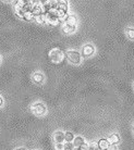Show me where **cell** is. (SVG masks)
Returning <instances> with one entry per match:
<instances>
[{
  "mask_svg": "<svg viewBox=\"0 0 134 150\" xmlns=\"http://www.w3.org/2000/svg\"><path fill=\"white\" fill-rule=\"evenodd\" d=\"M64 54L67 57L68 61L73 65H80L82 62V54L78 50H68Z\"/></svg>",
  "mask_w": 134,
  "mask_h": 150,
  "instance_id": "6da1fadb",
  "label": "cell"
},
{
  "mask_svg": "<svg viewBox=\"0 0 134 150\" xmlns=\"http://www.w3.org/2000/svg\"><path fill=\"white\" fill-rule=\"evenodd\" d=\"M48 56L51 62H53V63H60V62L64 59V56H66V54H64L63 51L60 48L55 47V48H51L49 50Z\"/></svg>",
  "mask_w": 134,
  "mask_h": 150,
  "instance_id": "7a4b0ae2",
  "label": "cell"
},
{
  "mask_svg": "<svg viewBox=\"0 0 134 150\" xmlns=\"http://www.w3.org/2000/svg\"><path fill=\"white\" fill-rule=\"evenodd\" d=\"M31 110L35 115L37 116H44L47 113V107L41 101L34 102L33 105H31Z\"/></svg>",
  "mask_w": 134,
  "mask_h": 150,
  "instance_id": "3957f363",
  "label": "cell"
},
{
  "mask_svg": "<svg viewBox=\"0 0 134 150\" xmlns=\"http://www.w3.org/2000/svg\"><path fill=\"white\" fill-rule=\"evenodd\" d=\"M58 18L60 20H63L68 14H69V2L68 1H58Z\"/></svg>",
  "mask_w": 134,
  "mask_h": 150,
  "instance_id": "277c9868",
  "label": "cell"
},
{
  "mask_svg": "<svg viewBox=\"0 0 134 150\" xmlns=\"http://www.w3.org/2000/svg\"><path fill=\"white\" fill-rule=\"evenodd\" d=\"M80 52L82 54V58H91L96 52V47L93 44H85L82 46Z\"/></svg>",
  "mask_w": 134,
  "mask_h": 150,
  "instance_id": "5b68a950",
  "label": "cell"
},
{
  "mask_svg": "<svg viewBox=\"0 0 134 150\" xmlns=\"http://www.w3.org/2000/svg\"><path fill=\"white\" fill-rule=\"evenodd\" d=\"M60 23H61V20L56 16V15H51V14H46V24L49 25L51 27H56L59 26Z\"/></svg>",
  "mask_w": 134,
  "mask_h": 150,
  "instance_id": "8992f818",
  "label": "cell"
},
{
  "mask_svg": "<svg viewBox=\"0 0 134 150\" xmlns=\"http://www.w3.org/2000/svg\"><path fill=\"white\" fill-rule=\"evenodd\" d=\"M32 82L36 85H41L45 82V75L41 72H35L32 74Z\"/></svg>",
  "mask_w": 134,
  "mask_h": 150,
  "instance_id": "52a82bcc",
  "label": "cell"
},
{
  "mask_svg": "<svg viewBox=\"0 0 134 150\" xmlns=\"http://www.w3.org/2000/svg\"><path fill=\"white\" fill-rule=\"evenodd\" d=\"M52 139L55 144H64V132L60 129L56 131L52 135Z\"/></svg>",
  "mask_w": 134,
  "mask_h": 150,
  "instance_id": "ba28073f",
  "label": "cell"
},
{
  "mask_svg": "<svg viewBox=\"0 0 134 150\" xmlns=\"http://www.w3.org/2000/svg\"><path fill=\"white\" fill-rule=\"evenodd\" d=\"M78 22V19L75 14H68L63 19V24L72 25V26H76Z\"/></svg>",
  "mask_w": 134,
  "mask_h": 150,
  "instance_id": "9c48e42d",
  "label": "cell"
},
{
  "mask_svg": "<svg viewBox=\"0 0 134 150\" xmlns=\"http://www.w3.org/2000/svg\"><path fill=\"white\" fill-rule=\"evenodd\" d=\"M31 11H32V13H33L34 18H36V16H38V15L45 14L44 10H43V7H41V4H37V2L34 4Z\"/></svg>",
  "mask_w": 134,
  "mask_h": 150,
  "instance_id": "30bf717a",
  "label": "cell"
},
{
  "mask_svg": "<svg viewBox=\"0 0 134 150\" xmlns=\"http://www.w3.org/2000/svg\"><path fill=\"white\" fill-rule=\"evenodd\" d=\"M62 33L66 35H72L76 32V26H72V25H68V24H63L61 27Z\"/></svg>",
  "mask_w": 134,
  "mask_h": 150,
  "instance_id": "8fae6325",
  "label": "cell"
},
{
  "mask_svg": "<svg viewBox=\"0 0 134 150\" xmlns=\"http://www.w3.org/2000/svg\"><path fill=\"white\" fill-rule=\"evenodd\" d=\"M97 146H98V149L99 150H107L110 146V143L108 142L107 138H101L98 139L97 142Z\"/></svg>",
  "mask_w": 134,
  "mask_h": 150,
  "instance_id": "7c38bea8",
  "label": "cell"
},
{
  "mask_svg": "<svg viewBox=\"0 0 134 150\" xmlns=\"http://www.w3.org/2000/svg\"><path fill=\"white\" fill-rule=\"evenodd\" d=\"M107 139H108V142L110 143V145H115V146H117V145L120 143V140H121L120 135L119 134H117V133H112V134H110Z\"/></svg>",
  "mask_w": 134,
  "mask_h": 150,
  "instance_id": "4fadbf2b",
  "label": "cell"
},
{
  "mask_svg": "<svg viewBox=\"0 0 134 150\" xmlns=\"http://www.w3.org/2000/svg\"><path fill=\"white\" fill-rule=\"evenodd\" d=\"M85 143H86V140L83 136H75V138L72 144H73V147H74V148H80V147L83 146Z\"/></svg>",
  "mask_w": 134,
  "mask_h": 150,
  "instance_id": "5bb4252c",
  "label": "cell"
},
{
  "mask_svg": "<svg viewBox=\"0 0 134 150\" xmlns=\"http://www.w3.org/2000/svg\"><path fill=\"white\" fill-rule=\"evenodd\" d=\"M75 138V135L70 131L64 132V142L66 143H73V140Z\"/></svg>",
  "mask_w": 134,
  "mask_h": 150,
  "instance_id": "9a60e30c",
  "label": "cell"
},
{
  "mask_svg": "<svg viewBox=\"0 0 134 150\" xmlns=\"http://www.w3.org/2000/svg\"><path fill=\"white\" fill-rule=\"evenodd\" d=\"M23 20H24V21H26V22H32V21H34V15H33V13H32V11H31V10L24 12Z\"/></svg>",
  "mask_w": 134,
  "mask_h": 150,
  "instance_id": "2e32d148",
  "label": "cell"
},
{
  "mask_svg": "<svg viewBox=\"0 0 134 150\" xmlns=\"http://www.w3.org/2000/svg\"><path fill=\"white\" fill-rule=\"evenodd\" d=\"M34 21H35V23H37V24L44 25V24H46V15L45 14L38 15L36 18H34Z\"/></svg>",
  "mask_w": 134,
  "mask_h": 150,
  "instance_id": "e0dca14e",
  "label": "cell"
},
{
  "mask_svg": "<svg viewBox=\"0 0 134 150\" xmlns=\"http://www.w3.org/2000/svg\"><path fill=\"white\" fill-rule=\"evenodd\" d=\"M125 35L127 37L131 40H134V28L133 27H128L125 30Z\"/></svg>",
  "mask_w": 134,
  "mask_h": 150,
  "instance_id": "ac0fdd59",
  "label": "cell"
},
{
  "mask_svg": "<svg viewBox=\"0 0 134 150\" xmlns=\"http://www.w3.org/2000/svg\"><path fill=\"white\" fill-rule=\"evenodd\" d=\"M14 12L15 14H16V16L18 18H20V19H23V15H24V10L23 9H21V8H14Z\"/></svg>",
  "mask_w": 134,
  "mask_h": 150,
  "instance_id": "d6986e66",
  "label": "cell"
},
{
  "mask_svg": "<svg viewBox=\"0 0 134 150\" xmlns=\"http://www.w3.org/2000/svg\"><path fill=\"white\" fill-rule=\"evenodd\" d=\"M63 150H74L73 144H72V143H64Z\"/></svg>",
  "mask_w": 134,
  "mask_h": 150,
  "instance_id": "ffe728a7",
  "label": "cell"
},
{
  "mask_svg": "<svg viewBox=\"0 0 134 150\" xmlns=\"http://www.w3.org/2000/svg\"><path fill=\"white\" fill-rule=\"evenodd\" d=\"M64 144H55V149L56 150H63Z\"/></svg>",
  "mask_w": 134,
  "mask_h": 150,
  "instance_id": "44dd1931",
  "label": "cell"
},
{
  "mask_svg": "<svg viewBox=\"0 0 134 150\" xmlns=\"http://www.w3.org/2000/svg\"><path fill=\"white\" fill-rule=\"evenodd\" d=\"M107 150H118V148H117V146H115V145H110Z\"/></svg>",
  "mask_w": 134,
  "mask_h": 150,
  "instance_id": "7402d4cb",
  "label": "cell"
},
{
  "mask_svg": "<svg viewBox=\"0 0 134 150\" xmlns=\"http://www.w3.org/2000/svg\"><path fill=\"white\" fill-rule=\"evenodd\" d=\"M4 98L1 97V96H0V108H1V107H2V105H4Z\"/></svg>",
  "mask_w": 134,
  "mask_h": 150,
  "instance_id": "603a6c76",
  "label": "cell"
},
{
  "mask_svg": "<svg viewBox=\"0 0 134 150\" xmlns=\"http://www.w3.org/2000/svg\"><path fill=\"white\" fill-rule=\"evenodd\" d=\"M14 150H27L25 147H18V148H15Z\"/></svg>",
  "mask_w": 134,
  "mask_h": 150,
  "instance_id": "cb8c5ba5",
  "label": "cell"
},
{
  "mask_svg": "<svg viewBox=\"0 0 134 150\" xmlns=\"http://www.w3.org/2000/svg\"><path fill=\"white\" fill-rule=\"evenodd\" d=\"M132 133H133V135H134V125H133V127H132Z\"/></svg>",
  "mask_w": 134,
  "mask_h": 150,
  "instance_id": "d4e9b609",
  "label": "cell"
},
{
  "mask_svg": "<svg viewBox=\"0 0 134 150\" xmlns=\"http://www.w3.org/2000/svg\"><path fill=\"white\" fill-rule=\"evenodd\" d=\"M0 63H1V56H0Z\"/></svg>",
  "mask_w": 134,
  "mask_h": 150,
  "instance_id": "484cf974",
  "label": "cell"
},
{
  "mask_svg": "<svg viewBox=\"0 0 134 150\" xmlns=\"http://www.w3.org/2000/svg\"><path fill=\"white\" fill-rule=\"evenodd\" d=\"M133 89H134V83H133Z\"/></svg>",
  "mask_w": 134,
  "mask_h": 150,
  "instance_id": "4316f807",
  "label": "cell"
}]
</instances>
